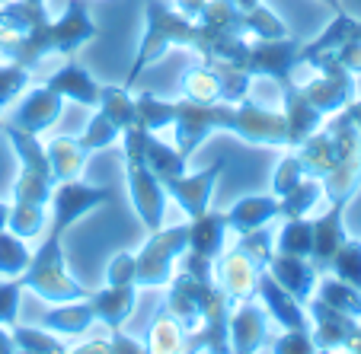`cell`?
Wrapping results in <instances>:
<instances>
[{"label": "cell", "mask_w": 361, "mask_h": 354, "mask_svg": "<svg viewBox=\"0 0 361 354\" xmlns=\"http://www.w3.org/2000/svg\"><path fill=\"white\" fill-rule=\"evenodd\" d=\"M279 217V198L275 195H243L227 208V227L233 233H250L269 227Z\"/></svg>", "instance_id": "24"}, {"label": "cell", "mask_w": 361, "mask_h": 354, "mask_svg": "<svg viewBox=\"0 0 361 354\" xmlns=\"http://www.w3.org/2000/svg\"><path fill=\"white\" fill-rule=\"evenodd\" d=\"M77 141H80L83 150L99 153V150H109V147H116V144L122 141V128H118V125L112 122V118L106 115L102 109H96L93 118L87 122V128L77 134Z\"/></svg>", "instance_id": "33"}, {"label": "cell", "mask_w": 361, "mask_h": 354, "mask_svg": "<svg viewBox=\"0 0 361 354\" xmlns=\"http://www.w3.org/2000/svg\"><path fill=\"white\" fill-rule=\"evenodd\" d=\"M233 4H237L240 10H252V7H259L262 0H233Z\"/></svg>", "instance_id": "56"}, {"label": "cell", "mask_w": 361, "mask_h": 354, "mask_svg": "<svg viewBox=\"0 0 361 354\" xmlns=\"http://www.w3.org/2000/svg\"><path fill=\"white\" fill-rule=\"evenodd\" d=\"M233 125V103H192V99H176V115H173V137L176 150L185 160H192L198 147L212 134L227 131Z\"/></svg>", "instance_id": "6"}, {"label": "cell", "mask_w": 361, "mask_h": 354, "mask_svg": "<svg viewBox=\"0 0 361 354\" xmlns=\"http://www.w3.org/2000/svg\"><path fill=\"white\" fill-rule=\"evenodd\" d=\"M26 87H29V70L23 64H16V61L0 64V109L16 103V96Z\"/></svg>", "instance_id": "42"}, {"label": "cell", "mask_w": 361, "mask_h": 354, "mask_svg": "<svg viewBox=\"0 0 361 354\" xmlns=\"http://www.w3.org/2000/svg\"><path fill=\"white\" fill-rule=\"evenodd\" d=\"M87 300H90V307H93L96 322H102L106 329H122L137 307V287L135 284H128V287L106 284L102 291H90Z\"/></svg>", "instance_id": "21"}, {"label": "cell", "mask_w": 361, "mask_h": 354, "mask_svg": "<svg viewBox=\"0 0 361 354\" xmlns=\"http://www.w3.org/2000/svg\"><path fill=\"white\" fill-rule=\"evenodd\" d=\"M0 125H4V115H0Z\"/></svg>", "instance_id": "58"}, {"label": "cell", "mask_w": 361, "mask_h": 354, "mask_svg": "<svg viewBox=\"0 0 361 354\" xmlns=\"http://www.w3.org/2000/svg\"><path fill=\"white\" fill-rule=\"evenodd\" d=\"M71 351H109V339H90V341H80V345H74Z\"/></svg>", "instance_id": "50"}, {"label": "cell", "mask_w": 361, "mask_h": 354, "mask_svg": "<svg viewBox=\"0 0 361 354\" xmlns=\"http://www.w3.org/2000/svg\"><path fill=\"white\" fill-rule=\"evenodd\" d=\"M317 297L323 300V303H329L333 310H339V313L352 316V320L361 322V287H352L345 284V281H339L336 274H320V281H317Z\"/></svg>", "instance_id": "27"}, {"label": "cell", "mask_w": 361, "mask_h": 354, "mask_svg": "<svg viewBox=\"0 0 361 354\" xmlns=\"http://www.w3.org/2000/svg\"><path fill=\"white\" fill-rule=\"evenodd\" d=\"M45 153H48V166H51V179H55V182L77 179L90 160V150H83L74 134L51 137V141L45 144Z\"/></svg>", "instance_id": "25"}, {"label": "cell", "mask_w": 361, "mask_h": 354, "mask_svg": "<svg viewBox=\"0 0 361 354\" xmlns=\"http://www.w3.org/2000/svg\"><path fill=\"white\" fill-rule=\"evenodd\" d=\"M323 198V185L320 179H300L298 185H294L291 191H285V195L279 198V217L288 220V217H307L310 214V208H317V201Z\"/></svg>", "instance_id": "31"}, {"label": "cell", "mask_w": 361, "mask_h": 354, "mask_svg": "<svg viewBox=\"0 0 361 354\" xmlns=\"http://www.w3.org/2000/svg\"><path fill=\"white\" fill-rule=\"evenodd\" d=\"M20 300H23L20 278H0V326H16Z\"/></svg>", "instance_id": "43"}, {"label": "cell", "mask_w": 361, "mask_h": 354, "mask_svg": "<svg viewBox=\"0 0 361 354\" xmlns=\"http://www.w3.org/2000/svg\"><path fill=\"white\" fill-rule=\"evenodd\" d=\"M93 322H96L93 307H90L87 297H80V300H68V303H55V310L45 313L42 326L51 329L55 335H80V332H87Z\"/></svg>", "instance_id": "26"}, {"label": "cell", "mask_w": 361, "mask_h": 354, "mask_svg": "<svg viewBox=\"0 0 361 354\" xmlns=\"http://www.w3.org/2000/svg\"><path fill=\"white\" fill-rule=\"evenodd\" d=\"M45 87L55 89V93L64 96V99H71V103L93 106V109H96V103H99V83H96L93 74H90L87 68H80L74 58H68L64 68H58L55 74L48 77Z\"/></svg>", "instance_id": "22"}, {"label": "cell", "mask_w": 361, "mask_h": 354, "mask_svg": "<svg viewBox=\"0 0 361 354\" xmlns=\"http://www.w3.org/2000/svg\"><path fill=\"white\" fill-rule=\"evenodd\" d=\"M61 112H64V96H58L55 89H48L42 83V87H32V89L26 87L16 96V106L7 122H13L16 128L29 131V134H39V131L51 128L61 118Z\"/></svg>", "instance_id": "13"}, {"label": "cell", "mask_w": 361, "mask_h": 354, "mask_svg": "<svg viewBox=\"0 0 361 354\" xmlns=\"http://www.w3.org/2000/svg\"><path fill=\"white\" fill-rule=\"evenodd\" d=\"M29 252L26 239L16 236L13 230H0V278H20L29 268Z\"/></svg>", "instance_id": "36"}, {"label": "cell", "mask_w": 361, "mask_h": 354, "mask_svg": "<svg viewBox=\"0 0 361 354\" xmlns=\"http://www.w3.org/2000/svg\"><path fill=\"white\" fill-rule=\"evenodd\" d=\"M320 4H323V7H329L333 13H342V10H345V7H342V0H320Z\"/></svg>", "instance_id": "55"}, {"label": "cell", "mask_w": 361, "mask_h": 354, "mask_svg": "<svg viewBox=\"0 0 361 354\" xmlns=\"http://www.w3.org/2000/svg\"><path fill=\"white\" fill-rule=\"evenodd\" d=\"M204 4H208V0H176V10L183 16H189V20H195V16L202 13Z\"/></svg>", "instance_id": "49"}, {"label": "cell", "mask_w": 361, "mask_h": 354, "mask_svg": "<svg viewBox=\"0 0 361 354\" xmlns=\"http://www.w3.org/2000/svg\"><path fill=\"white\" fill-rule=\"evenodd\" d=\"M7 220H10V201H0V230H7Z\"/></svg>", "instance_id": "54"}, {"label": "cell", "mask_w": 361, "mask_h": 354, "mask_svg": "<svg viewBox=\"0 0 361 354\" xmlns=\"http://www.w3.org/2000/svg\"><path fill=\"white\" fill-rule=\"evenodd\" d=\"M214 281H218V287L233 300V303H240V300L256 297L259 268L252 265L250 255L233 243V246H224L221 255L214 259Z\"/></svg>", "instance_id": "15"}, {"label": "cell", "mask_w": 361, "mask_h": 354, "mask_svg": "<svg viewBox=\"0 0 361 354\" xmlns=\"http://www.w3.org/2000/svg\"><path fill=\"white\" fill-rule=\"evenodd\" d=\"M231 134L252 147H279L288 150V122L281 112L252 103L250 96L233 103V125Z\"/></svg>", "instance_id": "10"}, {"label": "cell", "mask_w": 361, "mask_h": 354, "mask_svg": "<svg viewBox=\"0 0 361 354\" xmlns=\"http://www.w3.org/2000/svg\"><path fill=\"white\" fill-rule=\"evenodd\" d=\"M300 179H307V176H304V170H300V160L294 157V150H291L288 157L279 160V166H275V172H272V195L281 198L285 191H291Z\"/></svg>", "instance_id": "45"}, {"label": "cell", "mask_w": 361, "mask_h": 354, "mask_svg": "<svg viewBox=\"0 0 361 354\" xmlns=\"http://www.w3.org/2000/svg\"><path fill=\"white\" fill-rule=\"evenodd\" d=\"M246 35L250 39H285L288 26L279 20V13H272V10L266 7V4H259V7L246 10Z\"/></svg>", "instance_id": "40"}, {"label": "cell", "mask_w": 361, "mask_h": 354, "mask_svg": "<svg viewBox=\"0 0 361 354\" xmlns=\"http://www.w3.org/2000/svg\"><path fill=\"white\" fill-rule=\"evenodd\" d=\"M237 246L252 259V265L262 272V268L269 265V259H272V252H275V233H269L266 227H259V230H250V233H240Z\"/></svg>", "instance_id": "41"}, {"label": "cell", "mask_w": 361, "mask_h": 354, "mask_svg": "<svg viewBox=\"0 0 361 354\" xmlns=\"http://www.w3.org/2000/svg\"><path fill=\"white\" fill-rule=\"evenodd\" d=\"M0 4H7V0H0Z\"/></svg>", "instance_id": "59"}, {"label": "cell", "mask_w": 361, "mask_h": 354, "mask_svg": "<svg viewBox=\"0 0 361 354\" xmlns=\"http://www.w3.org/2000/svg\"><path fill=\"white\" fill-rule=\"evenodd\" d=\"M23 291L35 293L45 303H68V300H80L90 293V287H83L74 274L68 272V262H64V239L45 233L42 246L32 252L29 268L20 274Z\"/></svg>", "instance_id": "4"}, {"label": "cell", "mask_w": 361, "mask_h": 354, "mask_svg": "<svg viewBox=\"0 0 361 354\" xmlns=\"http://www.w3.org/2000/svg\"><path fill=\"white\" fill-rule=\"evenodd\" d=\"M310 70H317L314 80L307 83H298L294 80V93L310 103L320 115H336L342 112L348 103L355 99V74H348L333 55H323L310 64Z\"/></svg>", "instance_id": "8"}, {"label": "cell", "mask_w": 361, "mask_h": 354, "mask_svg": "<svg viewBox=\"0 0 361 354\" xmlns=\"http://www.w3.org/2000/svg\"><path fill=\"white\" fill-rule=\"evenodd\" d=\"M16 351L23 354H61L68 351L61 339H58L51 329H32V326H10Z\"/></svg>", "instance_id": "35"}, {"label": "cell", "mask_w": 361, "mask_h": 354, "mask_svg": "<svg viewBox=\"0 0 361 354\" xmlns=\"http://www.w3.org/2000/svg\"><path fill=\"white\" fill-rule=\"evenodd\" d=\"M323 125L329 128V134L336 137V147H339L336 166L320 179L323 198L329 205H348L361 189V131L345 115V109L329 115Z\"/></svg>", "instance_id": "5"}, {"label": "cell", "mask_w": 361, "mask_h": 354, "mask_svg": "<svg viewBox=\"0 0 361 354\" xmlns=\"http://www.w3.org/2000/svg\"><path fill=\"white\" fill-rule=\"evenodd\" d=\"M137 115H141L144 128L147 131H164L173 125V115H176V99H160L154 93H141L135 96Z\"/></svg>", "instance_id": "37"}, {"label": "cell", "mask_w": 361, "mask_h": 354, "mask_svg": "<svg viewBox=\"0 0 361 354\" xmlns=\"http://www.w3.org/2000/svg\"><path fill=\"white\" fill-rule=\"evenodd\" d=\"M352 35H358L361 39V20H355V16H352Z\"/></svg>", "instance_id": "57"}, {"label": "cell", "mask_w": 361, "mask_h": 354, "mask_svg": "<svg viewBox=\"0 0 361 354\" xmlns=\"http://www.w3.org/2000/svg\"><path fill=\"white\" fill-rule=\"evenodd\" d=\"M137 259H135V252H116L112 255V262L106 265V284L112 287H128L135 284L137 287Z\"/></svg>", "instance_id": "44"}, {"label": "cell", "mask_w": 361, "mask_h": 354, "mask_svg": "<svg viewBox=\"0 0 361 354\" xmlns=\"http://www.w3.org/2000/svg\"><path fill=\"white\" fill-rule=\"evenodd\" d=\"M13 335H10V326H0V354H13Z\"/></svg>", "instance_id": "51"}, {"label": "cell", "mask_w": 361, "mask_h": 354, "mask_svg": "<svg viewBox=\"0 0 361 354\" xmlns=\"http://www.w3.org/2000/svg\"><path fill=\"white\" fill-rule=\"evenodd\" d=\"M291 150H294V157L300 160L304 176H310V179H323L336 166V160H339L336 137L329 134L326 125H323V128H317L314 134L304 137V141H300L298 147H291Z\"/></svg>", "instance_id": "23"}, {"label": "cell", "mask_w": 361, "mask_h": 354, "mask_svg": "<svg viewBox=\"0 0 361 354\" xmlns=\"http://www.w3.org/2000/svg\"><path fill=\"white\" fill-rule=\"evenodd\" d=\"M256 300L266 307L269 320L279 322L281 329H310V316H307V307L300 300H294L272 274L262 268L259 281H256Z\"/></svg>", "instance_id": "17"}, {"label": "cell", "mask_w": 361, "mask_h": 354, "mask_svg": "<svg viewBox=\"0 0 361 354\" xmlns=\"http://www.w3.org/2000/svg\"><path fill=\"white\" fill-rule=\"evenodd\" d=\"M304 307H307V316H310V322H314V329H310V339H314L317 351H345L348 339H352L355 329H358V320H352V316L333 310L329 303H323L317 293L307 300Z\"/></svg>", "instance_id": "16"}, {"label": "cell", "mask_w": 361, "mask_h": 354, "mask_svg": "<svg viewBox=\"0 0 361 354\" xmlns=\"http://www.w3.org/2000/svg\"><path fill=\"white\" fill-rule=\"evenodd\" d=\"M275 354H314V339L310 329H281V335L272 341Z\"/></svg>", "instance_id": "46"}, {"label": "cell", "mask_w": 361, "mask_h": 354, "mask_svg": "<svg viewBox=\"0 0 361 354\" xmlns=\"http://www.w3.org/2000/svg\"><path fill=\"white\" fill-rule=\"evenodd\" d=\"M227 211H202L198 217H189V246L185 252H195L202 259H218L221 249L227 246Z\"/></svg>", "instance_id": "20"}, {"label": "cell", "mask_w": 361, "mask_h": 354, "mask_svg": "<svg viewBox=\"0 0 361 354\" xmlns=\"http://www.w3.org/2000/svg\"><path fill=\"white\" fill-rule=\"evenodd\" d=\"M45 217H48V208H35V205H13L10 201V220H7V230H13L16 236L23 239H32L45 230Z\"/></svg>", "instance_id": "39"}, {"label": "cell", "mask_w": 361, "mask_h": 354, "mask_svg": "<svg viewBox=\"0 0 361 354\" xmlns=\"http://www.w3.org/2000/svg\"><path fill=\"white\" fill-rule=\"evenodd\" d=\"M183 96L192 103H224L221 99V74L214 64H192L183 74Z\"/></svg>", "instance_id": "28"}, {"label": "cell", "mask_w": 361, "mask_h": 354, "mask_svg": "<svg viewBox=\"0 0 361 354\" xmlns=\"http://www.w3.org/2000/svg\"><path fill=\"white\" fill-rule=\"evenodd\" d=\"M329 55H333L336 61L348 70V74H355V77L361 74V39H358V35L345 39L339 48H336V51H329Z\"/></svg>", "instance_id": "47"}, {"label": "cell", "mask_w": 361, "mask_h": 354, "mask_svg": "<svg viewBox=\"0 0 361 354\" xmlns=\"http://www.w3.org/2000/svg\"><path fill=\"white\" fill-rule=\"evenodd\" d=\"M109 351H116V354H144L147 351V345L144 341H137L135 335H128L125 329H109Z\"/></svg>", "instance_id": "48"}, {"label": "cell", "mask_w": 361, "mask_h": 354, "mask_svg": "<svg viewBox=\"0 0 361 354\" xmlns=\"http://www.w3.org/2000/svg\"><path fill=\"white\" fill-rule=\"evenodd\" d=\"M345 115L352 118V122H355V128L361 131V99H352V103L345 106Z\"/></svg>", "instance_id": "52"}, {"label": "cell", "mask_w": 361, "mask_h": 354, "mask_svg": "<svg viewBox=\"0 0 361 354\" xmlns=\"http://www.w3.org/2000/svg\"><path fill=\"white\" fill-rule=\"evenodd\" d=\"M224 166H227V160L218 157L212 166H204V170H198V172H179V176H166V179H160V182H164V189H166V198L183 208L185 217H198L202 211L212 208V195L221 182Z\"/></svg>", "instance_id": "12"}, {"label": "cell", "mask_w": 361, "mask_h": 354, "mask_svg": "<svg viewBox=\"0 0 361 354\" xmlns=\"http://www.w3.org/2000/svg\"><path fill=\"white\" fill-rule=\"evenodd\" d=\"M329 274H336L339 281H345V284H352V287H361V239L345 236V243H342L333 255Z\"/></svg>", "instance_id": "38"}, {"label": "cell", "mask_w": 361, "mask_h": 354, "mask_svg": "<svg viewBox=\"0 0 361 354\" xmlns=\"http://www.w3.org/2000/svg\"><path fill=\"white\" fill-rule=\"evenodd\" d=\"M310 249H314V224H310V217H288L281 224V230L275 233V252L310 259Z\"/></svg>", "instance_id": "32"}, {"label": "cell", "mask_w": 361, "mask_h": 354, "mask_svg": "<svg viewBox=\"0 0 361 354\" xmlns=\"http://www.w3.org/2000/svg\"><path fill=\"white\" fill-rule=\"evenodd\" d=\"M150 131L144 125H128L122 131V160H125V185H128V198L135 208L137 220L144 224V230L154 233L164 227L166 214V189L157 179V172L147 166L144 160V144H147Z\"/></svg>", "instance_id": "2"}, {"label": "cell", "mask_w": 361, "mask_h": 354, "mask_svg": "<svg viewBox=\"0 0 361 354\" xmlns=\"http://www.w3.org/2000/svg\"><path fill=\"white\" fill-rule=\"evenodd\" d=\"M269 313L256 297L240 300L231 310V322H227V335H231V351L237 354H256L266 348L269 339Z\"/></svg>", "instance_id": "14"}, {"label": "cell", "mask_w": 361, "mask_h": 354, "mask_svg": "<svg viewBox=\"0 0 361 354\" xmlns=\"http://www.w3.org/2000/svg\"><path fill=\"white\" fill-rule=\"evenodd\" d=\"M314 224V249H310V262L320 274L329 272L333 255L342 243H345L348 230H345V205H329L320 217H310Z\"/></svg>", "instance_id": "19"}, {"label": "cell", "mask_w": 361, "mask_h": 354, "mask_svg": "<svg viewBox=\"0 0 361 354\" xmlns=\"http://www.w3.org/2000/svg\"><path fill=\"white\" fill-rule=\"evenodd\" d=\"M266 272L300 303L314 297L317 281H320V272L314 268V262L304 259V255H288V252H272Z\"/></svg>", "instance_id": "18"}, {"label": "cell", "mask_w": 361, "mask_h": 354, "mask_svg": "<svg viewBox=\"0 0 361 354\" xmlns=\"http://www.w3.org/2000/svg\"><path fill=\"white\" fill-rule=\"evenodd\" d=\"M189 246V224L176 227H160L147 236L141 252H135L137 259V291H150V287H166V281L176 272L179 255Z\"/></svg>", "instance_id": "7"}, {"label": "cell", "mask_w": 361, "mask_h": 354, "mask_svg": "<svg viewBox=\"0 0 361 354\" xmlns=\"http://www.w3.org/2000/svg\"><path fill=\"white\" fill-rule=\"evenodd\" d=\"M144 345H147V354H179L185 351V329L164 310V313H157V320L150 322Z\"/></svg>", "instance_id": "30"}, {"label": "cell", "mask_w": 361, "mask_h": 354, "mask_svg": "<svg viewBox=\"0 0 361 354\" xmlns=\"http://www.w3.org/2000/svg\"><path fill=\"white\" fill-rule=\"evenodd\" d=\"M192 35H195V20L183 16L176 7H166L160 0H147L144 4V35H141V45H137L135 61H131L128 74H125V87H131L170 48H189Z\"/></svg>", "instance_id": "3"}, {"label": "cell", "mask_w": 361, "mask_h": 354, "mask_svg": "<svg viewBox=\"0 0 361 354\" xmlns=\"http://www.w3.org/2000/svg\"><path fill=\"white\" fill-rule=\"evenodd\" d=\"M96 109H102L118 128H128V125H144L141 115H137V106H135V96L128 93V87H102L99 83V103Z\"/></svg>", "instance_id": "29"}, {"label": "cell", "mask_w": 361, "mask_h": 354, "mask_svg": "<svg viewBox=\"0 0 361 354\" xmlns=\"http://www.w3.org/2000/svg\"><path fill=\"white\" fill-rule=\"evenodd\" d=\"M144 160H147L150 170L157 172V179L179 176V172H185V166H189V160H185L176 147H170V144H164L160 137H154V131L147 134V144H144Z\"/></svg>", "instance_id": "34"}, {"label": "cell", "mask_w": 361, "mask_h": 354, "mask_svg": "<svg viewBox=\"0 0 361 354\" xmlns=\"http://www.w3.org/2000/svg\"><path fill=\"white\" fill-rule=\"evenodd\" d=\"M345 351H361V322H358V329H355V335H352V339H348Z\"/></svg>", "instance_id": "53"}, {"label": "cell", "mask_w": 361, "mask_h": 354, "mask_svg": "<svg viewBox=\"0 0 361 354\" xmlns=\"http://www.w3.org/2000/svg\"><path fill=\"white\" fill-rule=\"evenodd\" d=\"M112 198V191L106 185H93L83 182L80 176L68 179V182H55L51 198H48V208H51V224L48 233L51 236H68V230L74 224H80L87 214H93L96 208H102Z\"/></svg>", "instance_id": "9"}, {"label": "cell", "mask_w": 361, "mask_h": 354, "mask_svg": "<svg viewBox=\"0 0 361 354\" xmlns=\"http://www.w3.org/2000/svg\"><path fill=\"white\" fill-rule=\"evenodd\" d=\"M298 48L300 42L294 35L285 39H250L240 68L250 77H269L281 87V83L294 80V70H298Z\"/></svg>", "instance_id": "11"}, {"label": "cell", "mask_w": 361, "mask_h": 354, "mask_svg": "<svg viewBox=\"0 0 361 354\" xmlns=\"http://www.w3.org/2000/svg\"><path fill=\"white\" fill-rule=\"evenodd\" d=\"M96 23L90 16L87 0H68V7L58 20H48L35 35H10L0 32V58L23 64L26 70H35L45 58L64 55L74 58L83 45L96 39Z\"/></svg>", "instance_id": "1"}]
</instances>
